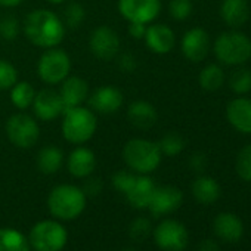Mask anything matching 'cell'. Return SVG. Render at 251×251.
<instances>
[{
  "label": "cell",
  "mask_w": 251,
  "mask_h": 251,
  "mask_svg": "<svg viewBox=\"0 0 251 251\" xmlns=\"http://www.w3.org/2000/svg\"><path fill=\"white\" fill-rule=\"evenodd\" d=\"M23 31L30 43L42 49L58 48L64 37L67 27L62 23V18L49 9H34L31 11L24 23Z\"/></svg>",
  "instance_id": "obj_1"
},
{
  "label": "cell",
  "mask_w": 251,
  "mask_h": 251,
  "mask_svg": "<svg viewBox=\"0 0 251 251\" xmlns=\"http://www.w3.org/2000/svg\"><path fill=\"white\" fill-rule=\"evenodd\" d=\"M123 160L127 169L136 175H150L160 167L163 154L158 142L144 138H133L123 147Z\"/></svg>",
  "instance_id": "obj_2"
},
{
  "label": "cell",
  "mask_w": 251,
  "mask_h": 251,
  "mask_svg": "<svg viewBox=\"0 0 251 251\" xmlns=\"http://www.w3.org/2000/svg\"><path fill=\"white\" fill-rule=\"evenodd\" d=\"M87 204L84 191L75 185L62 183L55 186L48 197V208L56 220L70 222L81 216Z\"/></svg>",
  "instance_id": "obj_3"
},
{
  "label": "cell",
  "mask_w": 251,
  "mask_h": 251,
  "mask_svg": "<svg viewBox=\"0 0 251 251\" xmlns=\"http://www.w3.org/2000/svg\"><path fill=\"white\" fill-rule=\"evenodd\" d=\"M62 136L73 145L87 144L96 133L98 118L96 112L84 105L68 108L62 114Z\"/></svg>",
  "instance_id": "obj_4"
},
{
  "label": "cell",
  "mask_w": 251,
  "mask_h": 251,
  "mask_svg": "<svg viewBox=\"0 0 251 251\" xmlns=\"http://www.w3.org/2000/svg\"><path fill=\"white\" fill-rule=\"evenodd\" d=\"M213 50L220 64L239 67L251 58V40L241 31H225L214 40Z\"/></svg>",
  "instance_id": "obj_5"
},
{
  "label": "cell",
  "mask_w": 251,
  "mask_h": 251,
  "mask_svg": "<svg viewBox=\"0 0 251 251\" xmlns=\"http://www.w3.org/2000/svg\"><path fill=\"white\" fill-rule=\"evenodd\" d=\"M68 241V232L59 220L37 222L28 236L30 247L34 251H62Z\"/></svg>",
  "instance_id": "obj_6"
},
{
  "label": "cell",
  "mask_w": 251,
  "mask_h": 251,
  "mask_svg": "<svg viewBox=\"0 0 251 251\" xmlns=\"http://www.w3.org/2000/svg\"><path fill=\"white\" fill-rule=\"evenodd\" d=\"M5 130L9 142L20 150H30L40 139V126L37 120L25 111L12 114L6 120Z\"/></svg>",
  "instance_id": "obj_7"
},
{
  "label": "cell",
  "mask_w": 251,
  "mask_h": 251,
  "mask_svg": "<svg viewBox=\"0 0 251 251\" xmlns=\"http://www.w3.org/2000/svg\"><path fill=\"white\" fill-rule=\"evenodd\" d=\"M71 68L73 64L70 55L59 48L45 49L37 62V74L48 86L61 84L71 74Z\"/></svg>",
  "instance_id": "obj_8"
},
{
  "label": "cell",
  "mask_w": 251,
  "mask_h": 251,
  "mask_svg": "<svg viewBox=\"0 0 251 251\" xmlns=\"http://www.w3.org/2000/svg\"><path fill=\"white\" fill-rule=\"evenodd\" d=\"M152 235L155 244L164 251H183L189 241L185 225L173 219L160 222L152 230Z\"/></svg>",
  "instance_id": "obj_9"
},
{
  "label": "cell",
  "mask_w": 251,
  "mask_h": 251,
  "mask_svg": "<svg viewBox=\"0 0 251 251\" xmlns=\"http://www.w3.org/2000/svg\"><path fill=\"white\" fill-rule=\"evenodd\" d=\"M118 12L127 23L151 24L161 14V0H118Z\"/></svg>",
  "instance_id": "obj_10"
},
{
  "label": "cell",
  "mask_w": 251,
  "mask_h": 251,
  "mask_svg": "<svg viewBox=\"0 0 251 251\" xmlns=\"http://www.w3.org/2000/svg\"><path fill=\"white\" fill-rule=\"evenodd\" d=\"M120 37L108 25L96 27L89 37V49L92 55L100 61H112L120 53Z\"/></svg>",
  "instance_id": "obj_11"
},
{
  "label": "cell",
  "mask_w": 251,
  "mask_h": 251,
  "mask_svg": "<svg viewBox=\"0 0 251 251\" xmlns=\"http://www.w3.org/2000/svg\"><path fill=\"white\" fill-rule=\"evenodd\" d=\"M31 108L34 117L40 121H55L65 111L59 92L50 87L36 92Z\"/></svg>",
  "instance_id": "obj_12"
},
{
  "label": "cell",
  "mask_w": 251,
  "mask_h": 251,
  "mask_svg": "<svg viewBox=\"0 0 251 251\" xmlns=\"http://www.w3.org/2000/svg\"><path fill=\"white\" fill-rule=\"evenodd\" d=\"M180 49L183 56L191 62H201L207 58L210 52V36L204 28L194 27L188 30L182 40H180Z\"/></svg>",
  "instance_id": "obj_13"
},
{
  "label": "cell",
  "mask_w": 251,
  "mask_h": 251,
  "mask_svg": "<svg viewBox=\"0 0 251 251\" xmlns=\"http://www.w3.org/2000/svg\"><path fill=\"white\" fill-rule=\"evenodd\" d=\"M87 102L93 112L106 115L117 112L123 106L124 96L121 90L114 86H100L89 93Z\"/></svg>",
  "instance_id": "obj_14"
},
{
  "label": "cell",
  "mask_w": 251,
  "mask_h": 251,
  "mask_svg": "<svg viewBox=\"0 0 251 251\" xmlns=\"http://www.w3.org/2000/svg\"><path fill=\"white\" fill-rule=\"evenodd\" d=\"M182 201H183V194L179 188L172 185L157 186L152 194L148 210L151 211L152 216L161 217L176 211L182 205Z\"/></svg>",
  "instance_id": "obj_15"
},
{
  "label": "cell",
  "mask_w": 251,
  "mask_h": 251,
  "mask_svg": "<svg viewBox=\"0 0 251 251\" xmlns=\"http://www.w3.org/2000/svg\"><path fill=\"white\" fill-rule=\"evenodd\" d=\"M145 45L147 48L155 55H166L173 50L176 45V34L175 31L166 24L151 23L147 27L145 33Z\"/></svg>",
  "instance_id": "obj_16"
},
{
  "label": "cell",
  "mask_w": 251,
  "mask_h": 251,
  "mask_svg": "<svg viewBox=\"0 0 251 251\" xmlns=\"http://www.w3.org/2000/svg\"><path fill=\"white\" fill-rule=\"evenodd\" d=\"M96 163L95 152L84 145H77L67 157L68 173L75 179H86L92 176L96 169Z\"/></svg>",
  "instance_id": "obj_17"
},
{
  "label": "cell",
  "mask_w": 251,
  "mask_h": 251,
  "mask_svg": "<svg viewBox=\"0 0 251 251\" xmlns=\"http://www.w3.org/2000/svg\"><path fill=\"white\" fill-rule=\"evenodd\" d=\"M226 118L232 127L244 135H251V99L235 98L226 106Z\"/></svg>",
  "instance_id": "obj_18"
},
{
  "label": "cell",
  "mask_w": 251,
  "mask_h": 251,
  "mask_svg": "<svg viewBox=\"0 0 251 251\" xmlns=\"http://www.w3.org/2000/svg\"><path fill=\"white\" fill-rule=\"evenodd\" d=\"M58 92L65 109L83 105L90 93L87 81L78 75H71V74L61 83Z\"/></svg>",
  "instance_id": "obj_19"
},
{
  "label": "cell",
  "mask_w": 251,
  "mask_h": 251,
  "mask_svg": "<svg viewBox=\"0 0 251 251\" xmlns=\"http://www.w3.org/2000/svg\"><path fill=\"white\" fill-rule=\"evenodd\" d=\"M127 120L133 127L139 130H150L151 127H154L158 120V112L151 102L138 99L129 105Z\"/></svg>",
  "instance_id": "obj_20"
},
{
  "label": "cell",
  "mask_w": 251,
  "mask_h": 251,
  "mask_svg": "<svg viewBox=\"0 0 251 251\" xmlns=\"http://www.w3.org/2000/svg\"><path fill=\"white\" fill-rule=\"evenodd\" d=\"M155 188L157 186H155L154 180L150 177V175H138L135 185L124 197L133 208L144 210V208H148Z\"/></svg>",
  "instance_id": "obj_21"
},
{
  "label": "cell",
  "mask_w": 251,
  "mask_h": 251,
  "mask_svg": "<svg viewBox=\"0 0 251 251\" xmlns=\"http://www.w3.org/2000/svg\"><path fill=\"white\" fill-rule=\"evenodd\" d=\"M220 18L230 28L242 27L250 18V6L247 0H222Z\"/></svg>",
  "instance_id": "obj_22"
},
{
  "label": "cell",
  "mask_w": 251,
  "mask_h": 251,
  "mask_svg": "<svg viewBox=\"0 0 251 251\" xmlns=\"http://www.w3.org/2000/svg\"><path fill=\"white\" fill-rule=\"evenodd\" d=\"M214 232L225 241H238L244 233V225L241 219L232 213H220L216 216L213 223Z\"/></svg>",
  "instance_id": "obj_23"
},
{
  "label": "cell",
  "mask_w": 251,
  "mask_h": 251,
  "mask_svg": "<svg viewBox=\"0 0 251 251\" xmlns=\"http://www.w3.org/2000/svg\"><path fill=\"white\" fill-rule=\"evenodd\" d=\"M64 164V152L56 145H46L37 154V167L43 175H55Z\"/></svg>",
  "instance_id": "obj_24"
},
{
  "label": "cell",
  "mask_w": 251,
  "mask_h": 251,
  "mask_svg": "<svg viewBox=\"0 0 251 251\" xmlns=\"http://www.w3.org/2000/svg\"><path fill=\"white\" fill-rule=\"evenodd\" d=\"M192 195L201 204H213L220 197V186L213 177L200 176L192 183Z\"/></svg>",
  "instance_id": "obj_25"
},
{
  "label": "cell",
  "mask_w": 251,
  "mask_h": 251,
  "mask_svg": "<svg viewBox=\"0 0 251 251\" xmlns=\"http://www.w3.org/2000/svg\"><path fill=\"white\" fill-rule=\"evenodd\" d=\"M36 96V89L30 81H17L11 89H9V99L11 103L18 109V111H27L31 108L33 100Z\"/></svg>",
  "instance_id": "obj_26"
},
{
  "label": "cell",
  "mask_w": 251,
  "mask_h": 251,
  "mask_svg": "<svg viewBox=\"0 0 251 251\" xmlns=\"http://www.w3.org/2000/svg\"><path fill=\"white\" fill-rule=\"evenodd\" d=\"M0 251H31L28 238L14 227H0Z\"/></svg>",
  "instance_id": "obj_27"
},
{
  "label": "cell",
  "mask_w": 251,
  "mask_h": 251,
  "mask_svg": "<svg viewBox=\"0 0 251 251\" xmlns=\"http://www.w3.org/2000/svg\"><path fill=\"white\" fill-rule=\"evenodd\" d=\"M198 83L201 89L207 92H216L219 90L223 83H225V71L220 65L217 64H208L205 65L200 75H198Z\"/></svg>",
  "instance_id": "obj_28"
},
{
  "label": "cell",
  "mask_w": 251,
  "mask_h": 251,
  "mask_svg": "<svg viewBox=\"0 0 251 251\" xmlns=\"http://www.w3.org/2000/svg\"><path fill=\"white\" fill-rule=\"evenodd\" d=\"M229 87L236 95H247L251 92V70L239 65L229 77Z\"/></svg>",
  "instance_id": "obj_29"
},
{
  "label": "cell",
  "mask_w": 251,
  "mask_h": 251,
  "mask_svg": "<svg viewBox=\"0 0 251 251\" xmlns=\"http://www.w3.org/2000/svg\"><path fill=\"white\" fill-rule=\"evenodd\" d=\"M185 139L176 133V132H170V133H166L161 141L158 142V147L161 150V154L163 155H167V157H176L179 155L183 150H185Z\"/></svg>",
  "instance_id": "obj_30"
},
{
  "label": "cell",
  "mask_w": 251,
  "mask_h": 251,
  "mask_svg": "<svg viewBox=\"0 0 251 251\" xmlns=\"http://www.w3.org/2000/svg\"><path fill=\"white\" fill-rule=\"evenodd\" d=\"M86 20V9L83 8L81 3L78 2H70L65 9H64V15H62V23L65 27L68 28H78L83 21Z\"/></svg>",
  "instance_id": "obj_31"
},
{
  "label": "cell",
  "mask_w": 251,
  "mask_h": 251,
  "mask_svg": "<svg viewBox=\"0 0 251 251\" xmlns=\"http://www.w3.org/2000/svg\"><path fill=\"white\" fill-rule=\"evenodd\" d=\"M235 169L242 180L251 182V144L239 150L235 161Z\"/></svg>",
  "instance_id": "obj_32"
},
{
  "label": "cell",
  "mask_w": 251,
  "mask_h": 251,
  "mask_svg": "<svg viewBox=\"0 0 251 251\" xmlns=\"http://www.w3.org/2000/svg\"><path fill=\"white\" fill-rule=\"evenodd\" d=\"M21 34V24L12 15H3L0 18V39L6 42H14Z\"/></svg>",
  "instance_id": "obj_33"
},
{
  "label": "cell",
  "mask_w": 251,
  "mask_h": 251,
  "mask_svg": "<svg viewBox=\"0 0 251 251\" xmlns=\"http://www.w3.org/2000/svg\"><path fill=\"white\" fill-rule=\"evenodd\" d=\"M136 177H138V175L129 169L127 170H118L112 176V186L117 192H121L126 195L135 185Z\"/></svg>",
  "instance_id": "obj_34"
},
{
  "label": "cell",
  "mask_w": 251,
  "mask_h": 251,
  "mask_svg": "<svg viewBox=\"0 0 251 251\" xmlns=\"http://www.w3.org/2000/svg\"><path fill=\"white\" fill-rule=\"evenodd\" d=\"M18 81V70L8 59H0V90H9Z\"/></svg>",
  "instance_id": "obj_35"
},
{
  "label": "cell",
  "mask_w": 251,
  "mask_h": 251,
  "mask_svg": "<svg viewBox=\"0 0 251 251\" xmlns=\"http://www.w3.org/2000/svg\"><path fill=\"white\" fill-rule=\"evenodd\" d=\"M192 0H170L169 12L175 21H185L192 14Z\"/></svg>",
  "instance_id": "obj_36"
},
{
  "label": "cell",
  "mask_w": 251,
  "mask_h": 251,
  "mask_svg": "<svg viewBox=\"0 0 251 251\" xmlns=\"http://www.w3.org/2000/svg\"><path fill=\"white\" fill-rule=\"evenodd\" d=\"M152 232V225L150 222V219L147 217H136L129 227V233L130 238L135 241H144L147 239Z\"/></svg>",
  "instance_id": "obj_37"
},
{
  "label": "cell",
  "mask_w": 251,
  "mask_h": 251,
  "mask_svg": "<svg viewBox=\"0 0 251 251\" xmlns=\"http://www.w3.org/2000/svg\"><path fill=\"white\" fill-rule=\"evenodd\" d=\"M117 64H118V68L124 73H133L138 68V59L132 53L117 55Z\"/></svg>",
  "instance_id": "obj_38"
},
{
  "label": "cell",
  "mask_w": 251,
  "mask_h": 251,
  "mask_svg": "<svg viewBox=\"0 0 251 251\" xmlns=\"http://www.w3.org/2000/svg\"><path fill=\"white\" fill-rule=\"evenodd\" d=\"M103 188V183L99 177H93V176H89L84 179V185H83V191L86 194V197H96L100 194Z\"/></svg>",
  "instance_id": "obj_39"
},
{
  "label": "cell",
  "mask_w": 251,
  "mask_h": 251,
  "mask_svg": "<svg viewBox=\"0 0 251 251\" xmlns=\"http://www.w3.org/2000/svg\"><path fill=\"white\" fill-rule=\"evenodd\" d=\"M147 27L145 24H141V23H129L127 25V33L132 39L135 40H144L145 37V33H147Z\"/></svg>",
  "instance_id": "obj_40"
},
{
  "label": "cell",
  "mask_w": 251,
  "mask_h": 251,
  "mask_svg": "<svg viewBox=\"0 0 251 251\" xmlns=\"http://www.w3.org/2000/svg\"><path fill=\"white\" fill-rule=\"evenodd\" d=\"M205 163H207L205 155L201 154V152H195V154L191 157V160H189V166H191L192 170H195V172H201V170L205 167Z\"/></svg>",
  "instance_id": "obj_41"
},
{
  "label": "cell",
  "mask_w": 251,
  "mask_h": 251,
  "mask_svg": "<svg viewBox=\"0 0 251 251\" xmlns=\"http://www.w3.org/2000/svg\"><path fill=\"white\" fill-rule=\"evenodd\" d=\"M201 251H219V247L216 245L214 241H204L201 242Z\"/></svg>",
  "instance_id": "obj_42"
},
{
  "label": "cell",
  "mask_w": 251,
  "mask_h": 251,
  "mask_svg": "<svg viewBox=\"0 0 251 251\" xmlns=\"http://www.w3.org/2000/svg\"><path fill=\"white\" fill-rule=\"evenodd\" d=\"M23 2H24V0H0V6H3V8H17Z\"/></svg>",
  "instance_id": "obj_43"
},
{
  "label": "cell",
  "mask_w": 251,
  "mask_h": 251,
  "mask_svg": "<svg viewBox=\"0 0 251 251\" xmlns=\"http://www.w3.org/2000/svg\"><path fill=\"white\" fill-rule=\"evenodd\" d=\"M46 2H49L52 5H62V3L68 2V0H46Z\"/></svg>",
  "instance_id": "obj_44"
},
{
  "label": "cell",
  "mask_w": 251,
  "mask_h": 251,
  "mask_svg": "<svg viewBox=\"0 0 251 251\" xmlns=\"http://www.w3.org/2000/svg\"><path fill=\"white\" fill-rule=\"evenodd\" d=\"M121 251H136V250H133V248H124V250H121Z\"/></svg>",
  "instance_id": "obj_45"
}]
</instances>
